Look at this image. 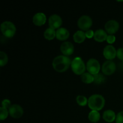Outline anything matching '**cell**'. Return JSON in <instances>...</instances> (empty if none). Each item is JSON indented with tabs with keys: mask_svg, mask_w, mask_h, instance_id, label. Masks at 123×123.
<instances>
[{
	"mask_svg": "<svg viewBox=\"0 0 123 123\" xmlns=\"http://www.w3.org/2000/svg\"><path fill=\"white\" fill-rule=\"evenodd\" d=\"M70 58L66 55H58L54 58L52 61V66L58 72H64L67 70L71 66Z\"/></svg>",
	"mask_w": 123,
	"mask_h": 123,
	"instance_id": "obj_1",
	"label": "cell"
},
{
	"mask_svg": "<svg viewBox=\"0 0 123 123\" xmlns=\"http://www.w3.org/2000/svg\"><path fill=\"white\" fill-rule=\"evenodd\" d=\"M105 103V98L100 94H93L90 96L88 101V105L92 111L101 110L104 107Z\"/></svg>",
	"mask_w": 123,
	"mask_h": 123,
	"instance_id": "obj_2",
	"label": "cell"
},
{
	"mask_svg": "<svg viewBox=\"0 0 123 123\" xmlns=\"http://www.w3.org/2000/svg\"><path fill=\"white\" fill-rule=\"evenodd\" d=\"M16 26L13 22L10 21H4L1 24V31L2 34L6 37L10 38L16 32Z\"/></svg>",
	"mask_w": 123,
	"mask_h": 123,
	"instance_id": "obj_3",
	"label": "cell"
},
{
	"mask_svg": "<svg viewBox=\"0 0 123 123\" xmlns=\"http://www.w3.org/2000/svg\"><path fill=\"white\" fill-rule=\"evenodd\" d=\"M72 70L75 74H82L85 73V70L86 69V66L84 61L80 57H76L72 60L71 64Z\"/></svg>",
	"mask_w": 123,
	"mask_h": 123,
	"instance_id": "obj_4",
	"label": "cell"
},
{
	"mask_svg": "<svg viewBox=\"0 0 123 123\" xmlns=\"http://www.w3.org/2000/svg\"><path fill=\"white\" fill-rule=\"evenodd\" d=\"M92 25V20L91 17L88 15H83L78 20V26L81 30L88 31Z\"/></svg>",
	"mask_w": 123,
	"mask_h": 123,
	"instance_id": "obj_5",
	"label": "cell"
},
{
	"mask_svg": "<svg viewBox=\"0 0 123 123\" xmlns=\"http://www.w3.org/2000/svg\"><path fill=\"white\" fill-rule=\"evenodd\" d=\"M86 69L92 75L98 74L100 69V65L98 60L94 58L90 59L86 63Z\"/></svg>",
	"mask_w": 123,
	"mask_h": 123,
	"instance_id": "obj_6",
	"label": "cell"
},
{
	"mask_svg": "<svg viewBox=\"0 0 123 123\" xmlns=\"http://www.w3.org/2000/svg\"><path fill=\"white\" fill-rule=\"evenodd\" d=\"M116 70V66L114 61L108 60L103 62L102 66V71L106 75H110L114 73Z\"/></svg>",
	"mask_w": 123,
	"mask_h": 123,
	"instance_id": "obj_7",
	"label": "cell"
},
{
	"mask_svg": "<svg viewBox=\"0 0 123 123\" xmlns=\"http://www.w3.org/2000/svg\"><path fill=\"white\" fill-rule=\"evenodd\" d=\"M8 112L11 117L14 118H19L24 114V109L19 105L13 104L8 108Z\"/></svg>",
	"mask_w": 123,
	"mask_h": 123,
	"instance_id": "obj_8",
	"label": "cell"
},
{
	"mask_svg": "<svg viewBox=\"0 0 123 123\" xmlns=\"http://www.w3.org/2000/svg\"><path fill=\"white\" fill-rule=\"evenodd\" d=\"M120 25L115 20H109L105 25V29L106 32L110 35H113L118 30Z\"/></svg>",
	"mask_w": 123,
	"mask_h": 123,
	"instance_id": "obj_9",
	"label": "cell"
},
{
	"mask_svg": "<svg viewBox=\"0 0 123 123\" xmlns=\"http://www.w3.org/2000/svg\"><path fill=\"white\" fill-rule=\"evenodd\" d=\"M62 20L61 16L56 14H52L49 18V25L50 28L52 29L60 28V26L62 25Z\"/></svg>",
	"mask_w": 123,
	"mask_h": 123,
	"instance_id": "obj_10",
	"label": "cell"
},
{
	"mask_svg": "<svg viewBox=\"0 0 123 123\" xmlns=\"http://www.w3.org/2000/svg\"><path fill=\"white\" fill-rule=\"evenodd\" d=\"M103 55L108 60L114 59L117 55V50L111 44H109L105 47L103 49Z\"/></svg>",
	"mask_w": 123,
	"mask_h": 123,
	"instance_id": "obj_11",
	"label": "cell"
},
{
	"mask_svg": "<svg viewBox=\"0 0 123 123\" xmlns=\"http://www.w3.org/2000/svg\"><path fill=\"white\" fill-rule=\"evenodd\" d=\"M60 49L62 54L66 56L72 55L74 52V46L71 42H64L61 44Z\"/></svg>",
	"mask_w": 123,
	"mask_h": 123,
	"instance_id": "obj_12",
	"label": "cell"
},
{
	"mask_svg": "<svg viewBox=\"0 0 123 123\" xmlns=\"http://www.w3.org/2000/svg\"><path fill=\"white\" fill-rule=\"evenodd\" d=\"M46 21V17L43 13H37L34 15L32 18V22L34 24L37 26H42L44 25Z\"/></svg>",
	"mask_w": 123,
	"mask_h": 123,
	"instance_id": "obj_13",
	"label": "cell"
},
{
	"mask_svg": "<svg viewBox=\"0 0 123 123\" xmlns=\"http://www.w3.org/2000/svg\"><path fill=\"white\" fill-rule=\"evenodd\" d=\"M69 35V31L66 28H60L56 31V37L60 40H65L68 38Z\"/></svg>",
	"mask_w": 123,
	"mask_h": 123,
	"instance_id": "obj_14",
	"label": "cell"
},
{
	"mask_svg": "<svg viewBox=\"0 0 123 123\" xmlns=\"http://www.w3.org/2000/svg\"><path fill=\"white\" fill-rule=\"evenodd\" d=\"M108 34L106 31L103 29H98L94 32V38L95 40L98 42H102L106 40Z\"/></svg>",
	"mask_w": 123,
	"mask_h": 123,
	"instance_id": "obj_15",
	"label": "cell"
},
{
	"mask_svg": "<svg viewBox=\"0 0 123 123\" xmlns=\"http://www.w3.org/2000/svg\"><path fill=\"white\" fill-rule=\"evenodd\" d=\"M116 116L115 112L111 109L106 110L103 114V118L108 123L113 122L116 119Z\"/></svg>",
	"mask_w": 123,
	"mask_h": 123,
	"instance_id": "obj_16",
	"label": "cell"
},
{
	"mask_svg": "<svg viewBox=\"0 0 123 123\" xmlns=\"http://www.w3.org/2000/svg\"><path fill=\"white\" fill-rule=\"evenodd\" d=\"M86 38V35L82 30H78L73 35V40L78 43H81L84 42Z\"/></svg>",
	"mask_w": 123,
	"mask_h": 123,
	"instance_id": "obj_17",
	"label": "cell"
},
{
	"mask_svg": "<svg viewBox=\"0 0 123 123\" xmlns=\"http://www.w3.org/2000/svg\"><path fill=\"white\" fill-rule=\"evenodd\" d=\"M44 37L48 40H51L56 37V31L54 29L51 28H48L44 32Z\"/></svg>",
	"mask_w": 123,
	"mask_h": 123,
	"instance_id": "obj_18",
	"label": "cell"
},
{
	"mask_svg": "<svg viewBox=\"0 0 123 123\" xmlns=\"http://www.w3.org/2000/svg\"><path fill=\"white\" fill-rule=\"evenodd\" d=\"M88 118L92 123H97L100 118V114L97 111H91L88 114Z\"/></svg>",
	"mask_w": 123,
	"mask_h": 123,
	"instance_id": "obj_19",
	"label": "cell"
},
{
	"mask_svg": "<svg viewBox=\"0 0 123 123\" xmlns=\"http://www.w3.org/2000/svg\"><path fill=\"white\" fill-rule=\"evenodd\" d=\"M80 78H81L82 81L86 84H90V83L94 82L93 75L89 72H85L83 73L80 76Z\"/></svg>",
	"mask_w": 123,
	"mask_h": 123,
	"instance_id": "obj_20",
	"label": "cell"
},
{
	"mask_svg": "<svg viewBox=\"0 0 123 123\" xmlns=\"http://www.w3.org/2000/svg\"><path fill=\"white\" fill-rule=\"evenodd\" d=\"M88 99H87V98L84 96L79 95L76 97L77 103L79 105L82 106H84L86 105L88 103Z\"/></svg>",
	"mask_w": 123,
	"mask_h": 123,
	"instance_id": "obj_21",
	"label": "cell"
},
{
	"mask_svg": "<svg viewBox=\"0 0 123 123\" xmlns=\"http://www.w3.org/2000/svg\"><path fill=\"white\" fill-rule=\"evenodd\" d=\"M8 62V56L4 52H0V66H4Z\"/></svg>",
	"mask_w": 123,
	"mask_h": 123,
	"instance_id": "obj_22",
	"label": "cell"
},
{
	"mask_svg": "<svg viewBox=\"0 0 123 123\" xmlns=\"http://www.w3.org/2000/svg\"><path fill=\"white\" fill-rule=\"evenodd\" d=\"M8 114H9V112L7 108H5L2 106L0 108V120L1 121L7 118Z\"/></svg>",
	"mask_w": 123,
	"mask_h": 123,
	"instance_id": "obj_23",
	"label": "cell"
},
{
	"mask_svg": "<svg viewBox=\"0 0 123 123\" xmlns=\"http://www.w3.org/2000/svg\"><path fill=\"white\" fill-rule=\"evenodd\" d=\"M94 76V82L95 84H100L102 83H103V82L105 80V78L104 76H103L102 74H96L93 75Z\"/></svg>",
	"mask_w": 123,
	"mask_h": 123,
	"instance_id": "obj_24",
	"label": "cell"
},
{
	"mask_svg": "<svg viewBox=\"0 0 123 123\" xmlns=\"http://www.w3.org/2000/svg\"><path fill=\"white\" fill-rule=\"evenodd\" d=\"M116 123H123V111L117 114L115 119Z\"/></svg>",
	"mask_w": 123,
	"mask_h": 123,
	"instance_id": "obj_25",
	"label": "cell"
},
{
	"mask_svg": "<svg viewBox=\"0 0 123 123\" xmlns=\"http://www.w3.org/2000/svg\"><path fill=\"white\" fill-rule=\"evenodd\" d=\"M11 105H11V102L10 100L4 99L2 101V106L4 107V108H7V109H8V108L10 107Z\"/></svg>",
	"mask_w": 123,
	"mask_h": 123,
	"instance_id": "obj_26",
	"label": "cell"
},
{
	"mask_svg": "<svg viewBox=\"0 0 123 123\" xmlns=\"http://www.w3.org/2000/svg\"><path fill=\"white\" fill-rule=\"evenodd\" d=\"M116 39V37L114 35H108V37L106 38V41L108 43H113L115 41Z\"/></svg>",
	"mask_w": 123,
	"mask_h": 123,
	"instance_id": "obj_27",
	"label": "cell"
},
{
	"mask_svg": "<svg viewBox=\"0 0 123 123\" xmlns=\"http://www.w3.org/2000/svg\"><path fill=\"white\" fill-rule=\"evenodd\" d=\"M117 56L120 60L123 61V48H118L117 50Z\"/></svg>",
	"mask_w": 123,
	"mask_h": 123,
	"instance_id": "obj_28",
	"label": "cell"
},
{
	"mask_svg": "<svg viewBox=\"0 0 123 123\" xmlns=\"http://www.w3.org/2000/svg\"><path fill=\"white\" fill-rule=\"evenodd\" d=\"M85 35H86V37L87 38H90L91 37H94V32L92 30H89L88 31H86V32H85Z\"/></svg>",
	"mask_w": 123,
	"mask_h": 123,
	"instance_id": "obj_29",
	"label": "cell"
},
{
	"mask_svg": "<svg viewBox=\"0 0 123 123\" xmlns=\"http://www.w3.org/2000/svg\"></svg>",
	"mask_w": 123,
	"mask_h": 123,
	"instance_id": "obj_30",
	"label": "cell"
}]
</instances>
